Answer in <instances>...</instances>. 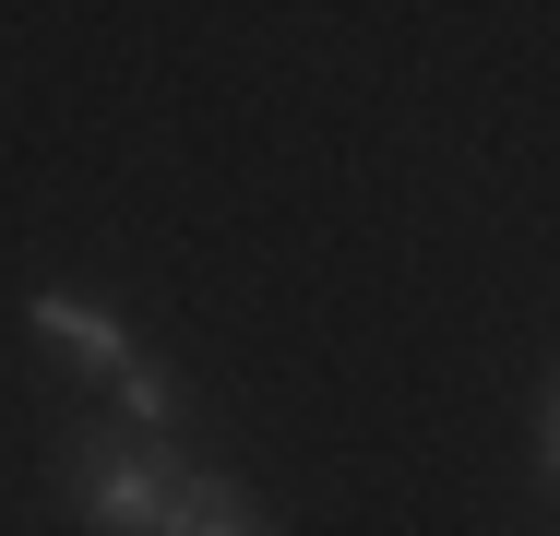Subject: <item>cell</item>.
<instances>
[{
	"mask_svg": "<svg viewBox=\"0 0 560 536\" xmlns=\"http://www.w3.org/2000/svg\"><path fill=\"white\" fill-rule=\"evenodd\" d=\"M167 536H275V525L250 513V489H238V477L191 465V477H179V501H167Z\"/></svg>",
	"mask_w": 560,
	"mask_h": 536,
	"instance_id": "obj_3",
	"label": "cell"
},
{
	"mask_svg": "<svg viewBox=\"0 0 560 536\" xmlns=\"http://www.w3.org/2000/svg\"><path fill=\"white\" fill-rule=\"evenodd\" d=\"M179 477L191 465L167 441H143V429H72V453H60V489H72V513L96 536H167Z\"/></svg>",
	"mask_w": 560,
	"mask_h": 536,
	"instance_id": "obj_1",
	"label": "cell"
},
{
	"mask_svg": "<svg viewBox=\"0 0 560 536\" xmlns=\"http://www.w3.org/2000/svg\"><path fill=\"white\" fill-rule=\"evenodd\" d=\"M108 382H119V429H143V441H167V429H179V382H167L155 358H119Z\"/></svg>",
	"mask_w": 560,
	"mask_h": 536,
	"instance_id": "obj_4",
	"label": "cell"
},
{
	"mask_svg": "<svg viewBox=\"0 0 560 536\" xmlns=\"http://www.w3.org/2000/svg\"><path fill=\"white\" fill-rule=\"evenodd\" d=\"M24 334L60 346L72 370H119V358H131V322H119L108 299H72V287H36V299H24Z\"/></svg>",
	"mask_w": 560,
	"mask_h": 536,
	"instance_id": "obj_2",
	"label": "cell"
},
{
	"mask_svg": "<svg viewBox=\"0 0 560 536\" xmlns=\"http://www.w3.org/2000/svg\"><path fill=\"white\" fill-rule=\"evenodd\" d=\"M537 465H549V489H560V382H549V406H537Z\"/></svg>",
	"mask_w": 560,
	"mask_h": 536,
	"instance_id": "obj_5",
	"label": "cell"
}]
</instances>
